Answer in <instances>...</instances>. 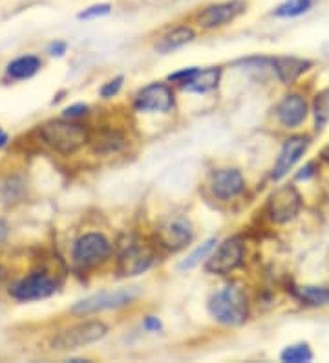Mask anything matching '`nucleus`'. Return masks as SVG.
<instances>
[{"mask_svg":"<svg viewBox=\"0 0 329 363\" xmlns=\"http://www.w3.org/2000/svg\"><path fill=\"white\" fill-rule=\"evenodd\" d=\"M209 312L216 321L236 327L247 319L249 303L246 292L240 286L229 284L209 299Z\"/></svg>","mask_w":329,"mask_h":363,"instance_id":"nucleus-1","label":"nucleus"},{"mask_svg":"<svg viewBox=\"0 0 329 363\" xmlns=\"http://www.w3.org/2000/svg\"><path fill=\"white\" fill-rule=\"evenodd\" d=\"M40 138L53 151L61 155H71L79 151L88 142V130L84 125L66 120H53L40 127Z\"/></svg>","mask_w":329,"mask_h":363,"instance_id":"nucleus-2","label":"nucleus"},{"mask_svg":"<svg viewBox=\"0 0 329 363\" xmlns=\"http://www.w3.org/2000/svg\"><path fill=\"white\" fill-rule=\"evenodd\" d=\"M139 296V288H117V290H106V292L93 294L83 301L75 303L71 306L74 314H93V312L112 311V308H121V306L130 305L134 299Z\"/></svg>","mask_w":329,"mask_h":363,"instance_id":"nucleus-3","label":"nucleus"},{"mask_svg":"<svg viewBox=\"0 0 329 363\" xmlns=\"http://www.w3.org/2000/svg\"><path fill=\"white\" fill-rule=\"evenodd\" d=\"M106 333H108V328L101 321H86V323L74 325V327L59 333L52 345L55 350H75L103 340Z\"/></svg>","mask_w":329,"mask_h":363,"instance_id":"nucleus-4","label":"nucleus"},{"mask_svg":"<svg viewBox=\"0 0 329 363\" xmlns=\"http://www.w3.org/2000/svg\"><path fill=\"white\" fill-rule=\"evenodd\" d=\"M112 253L108 240L99 233H86L74 244V262L81 268H93L101 264Z\"/></svg>","mask_w":329,"mask_h":363,"instance_id":"nucleus-5","label":"nucleus"},{"mask_svg":"<svg viewBox=\"0 0 329 363\" xmlns=\"http://www.w3.org/2000/svg\"><path fill=\"white\" fill-rule=\"evenodd\" d=\"M241 261H243V242L238 237H233L219 244L218 250L207 261L205 270L214 275H227L236 270Z\"/></svg>","mask_w":329,"mask_h":363,"instance_id":"nucleus-6","label":"nucleus"},{"mask_svg":"<svg viewBox=\"0 0 329 363\" xmlns=\"http://www.w3.org/2000/svg\"><path fill=\"white\" fill-rule=\"evenodd\" d=\"M55 290H57V284L53 283L50 275L35 272V274L26 275L18 283H15L9 294L18 301H37V299H46V297L53 296Z\"/></svg>","mask_w":329,"mask_h":363,"instance_id":"nucleus-7","label":"nucleus"},{"mask_svg":"<svg viewBox=\"0 0 329 363\" xmlns=\"http://www.w3.org/2000/svg\"><path fill=\"white\" fill-rule=\"evenodd\" d=\"M243 11H246L243 0H229V2H219V4L203 8L196 15V21L203 30H214V28H221L225 24L233 23L234 18L240 17Z\"/></svg>","mask_w":329,"mask_h":363,"instance_id":"nucleus-8","label":"nucleus"},{"mask_svg":"<svg viewBox=\"0 0 329 363\" xmlns=\"http://www.w3.org/2000/svg\"><path fill=\"white\" fill-rule=\"evenodd\" d=\"M300 208H302V199L293 186L280 187L269 199V215L278 224L293 220L299 215Z\"/></svg>","mask_w":329,"mask_h":363,"instance_id":"nucleus-9","label":"nucleus"},{"mask_svg":"<svg viewBox=\"0 0 329 363\" xmlns=\"http://www.w3.org/2000/svg\"><path fill=\"white\" fill-rule=\"evenodd\" d=\"M134 105L139 112H168L174 105V96L168 84L152 83L137 92Z\"/></svg>","mask_w":329,"mask_h":363,"instance_id":"nucleus-10","label":"nucleus"},{"mask_svg":"<svg viewBox=\"0 0 329 363\" xmlns=\"http://www.w3.org/2000/svg\"><path fill=\"white\" fill-rule=\"evenodd\" d=\"M159 240L165 248L178 252V250L185 248L187 244H190L194 237L192 226L190 222L183 217H174L167 220L159 228Z\"/></svg>","mask_w":329,"mask_h":363,"instance_id":"nucleus-11","label":"nucleus"},{"mask_svg":"<svg viewBox=\"0 0 329 363\" xmlns=\"http://www.w3.org/2000/svg\"><path fill=\"white\" fill-rule=\"evenodd\" d=\"M307 147H309V138H289V140L284 143V147H282L280 156H278L275 169H272V178H275V180H280V178H284L285 174L289 173V169H293V165L302 158L304 152L307 151Z\"/></svg>","mask_w":329,"mask_h":363,"instance_id":"nucleus-12","label":"nucleus"},{"mask_svg":"<svg viewBox=\"0 0 329 363\" xmlns=\"http://www.w3.org/2000/svg\"><path fill=\"white\" fill-rule=\"evenodd\" d=\"M154 262V253L143 244L128 246L119 257V274L121 275H139L146 272Z\"/></svg>","mask_w":329,"mask_h":363,"instance_id":"nucleus-13","label":"nucleus"},{"mask_svg":"<svg viewBox=\"0 0 329 363\" xmlns=\"http://www.w3.org/2000/svg\"><path fill=\"white\" fill-rule=\"evenodd\" d=\"M211 189L218 199L231 200L246 189V180L236 169H219L212 174Z\"/></svg>","mask_w":329,"mask_h":363,"instance_id":"nucleus-14","label":"nucleus"},{"mask_svg":"<svg viewBox=\"0 0 329 363\" xmlns=\"http://www.w3.org/2000/svg\"><path fill=\"white\" fill-rule=\"evenodd\" d=\"M277 116L278 121L284 127H287V129H296L299 125L304 123L307 116L306 99L302 96H296V94L285 96L280 101V105L277 106Z\"/></svg>","mask_w":329,"mask_h":363,"instance_id":"nucleus-15","label":"nucleus"},{"mask_svg":"<svg viewBox=\"0 0 329 363\" xmlns=\"http://www.w3.org/2000/svg\"><path fill=\"white\" fill-rule=\"evenodd\" d=\"M271 65L277 72L278 79L284 83H293L294 79H299L307 68L311 67V62L304 61L299 57H277L271 59Z\"/></svg>","mask_w":329,"mask_h":363,"instance_id":"nucleus-16","label":"nucleus"},{"mask_svg":"<svg viewBox=\"0 0 329 363\" xmlns=\"http://www.w3.org/2000/svg\"><path fill=\"white\" fill-rule=\"evenodd\" d=\"M221 70L219 68H205V70H196L190 79L183 83V90L194 94H207L218 86Z\"/></svg>","mask_w":329,"mask_h":363,"instance_id":"nucleus-17","label":"nucleus"},{"mask_svg":"<svg viewBox=\"0 0 329 363\" xmlns=\"http://www.w3.org/2000/svg\"><path fill=\"white\" fill-rule=\"evenodd\" d=\"M194 37H196V33H194L192 28L178 26V28H174L172 31H168L167 35L159 40L158 50L161 53L174 52V50H178V48H181V46L192 43Z\"/></svg>","mask_w":329,"mask_h":363,"instance_id":"nucleus-18","label":"nucleus"},{"mask_svg":"<svg viewBox=\"0 0 329 363\" xmlns=\"http://www.w3.org/2000/svg\"><path fill=\"white\" fill-rule=\"evenodd\" d=\"M40 68V61L35 55H22V57L13 59L9 62L6 72L11 79H30L31 76H35Z\"/></svg>","mask_w":329,"mask_h":363,"instance_id":"nucleus-19","label":"nucleus"},{"mask_svg":"<svg viewBox=\"0 0 329 363\" xmlns=\"http://www.w3.org/2000/svg\"><path fill=\"white\" fill-rule=\"evenodd\" d=\"M296 297L313 306H328L329 305V290L322 286H299L294 288Z\"/></svg>","mask_w":329,"mask_h":363,"instance_id":"nucleus-20","label":"nucleus"},{"mask_svg":"<svg viewBox=\"0 0 329 363\" xmlns=\"http://www.w3.org/2000/svg\"><path fill=\"white\" fill-rule=\"evenodd\" d=\"M313 8V0H285L284 4L278 6L272 15L280 18H293L307 13Z\"/></svg>","mask_w":329,"mask_h":363,"instance_id":"nucleus-21","label":"nucleus"},{"mask_svg":"<svg viewBox=\"0 0 329 363\" xmlns=\"http://www.w3.org/2000/svg\"><path fill=\"white\" fill-rule=\"evenodd\" d=\"M282 362L289 363H302V362H311L313 352L307 343H299V345H291L280 354Z\"/></svg>","mask_w":329,"mask_h":363,"instance_id":"nucleus-22","label":"nucleus"},{"mask_svg":"<svg viewBox=\"0 0 329 363\" xmlns=\"http://www.w3.org/2000/svg\"><path fill=\"white\" fill-rule=\"evenodd\" d=\"M315 120L316 130H322L329 121V89L316 96L315 101Z\"/></svg>","mask_w":329,"mask_h":363,"instance_id":"nucleus-23","label":"nucleus"},{"mask_svg":"<svg viewBox=\"0 0 329 363\" xmlns=\"http://www.w3.org/2000/svg\"><path fill=\"white\" fill-rule=\"evenodd\" d=\"M214 246H216V239H209L207 242H203L200 248L194 250L189 257L181 262V264H180L181 270H190V268H194L196 264H200V262H202L203 259L209 255V252H212V248H214Z\"/></svg>","mask_w":329,"mask_h":363,"instance_id":"nucleus-24","label":"nucleus"},{"mask_svg":"<svg viewBox=\"0 0 329 363\" xmlns=\"http://www.w3.org/2000/svg\"><path fill=\"white\" fill-rule=\"evenodd\" d=\"M22 191H24V186H22V182L17 180V178H8V180L2 184V187H0V193H2V196H4L8 202L21 199Z\"/></svg>","mask_w":329,"mask_h":363,"instance_id":"nucleus-25","label":"nucleus"},{"mask_svg":"<svg viewBox=\"0 0 329 363\" xmlns=\"http://www.w3.org/2000/svg\"><path fill=\"white\" fill-rule=\"evenodd\" d=\"M110 11H112V6L110 4H93L90 6V8L84 9V11H81V13L77 15V18H79V21H90V18L105 17Z\"/></svg>","mask_w":329,"mask_h":363,"instance_id":"nucleus-26","label":"nucleus"},{"mask_svg":"<svg viewBox=\"0 0 329 363\" xmlns=\"http://www.w3.org/2000/svg\"><path fill=\"white\" fill-rule=\"evenodd\" d=\"M121 86H123V77H115V79L108 81V83L103 86L101 96H103V98H114L115 94L121 90Z\"/></svg>","mask_w":329,"mask_h":363,"instance_id":"nucleus-27","label":"nucleus"},{"mask_svg":"<svg viewBox=\"0 0 329 363\" xmlns=\"http://www.w3.org/2000/svg\"><path fill=\"white\" fill-rule=\"evenodd\" d=\"M88 114V106L83 105V103H77V105H71L68 108H64L62 116L66 120H75V118H81V116Z\"/></svg>","mask_w":329,"mask_h":363,"instance_id":"nucleus-28","label":"nucleus"},{"mask_svg":"<svg viewBox=\"0 0 329 363\" xmlns=\"http://www.w3.org/2000/svg\"><path fill=\"white\" fill-rule=\"evenodd\" d=\"M143 327H145L149 333H158L159 328H161V321H159L158 318H154V315H149V318L145 319Z\"/></svg>","mask_w":329,"mask_h":363,"instance_id":"nucleus-29","label":"nucleus"},{"mask_svg":"<svg viewBox=\"0 0 329 363\" xmlns=\"http://www.w3.org/2000/svg\"><path fill=\"white\" fill-rule=\"evenodd\" d=\"M64 52H66V43L57 40V43H52V45H50V53H52V55H62Z\"/></svg>","mask_w":329,"mask_h":363,"instance_id":"nucleus-30","label":"nucleus"},{"mask_svg":"<svg viewBox=\"0 0 329 363\" xmlns=\"http://www.w3.org/2000/svg\"><path fill=\"white\" fill-rule=\"evenodd\" d=\"M313 169H315V164H307L306 167L302 169V173L296 174V178H299V180H307V178L315 174V171H313Z\"/></svg>","mask_w":329,"mask_h":363,"instance_id":"nucleus-31","label":"nucleus"},{"mask_svg":"<svg viewBox=\"0 0 329 363\" xmlns=\"http://www.w3.org/2000/svg\"><path fill=\"white\" fill-rule=\"evenodd\" d=\"M6 142H8V136H6V134H0V149L6 145Z\"/></svg>","mask_w":329,"mask_h":363,"instance_id":"nucleus-32","label":"nucleus"},{"mask_svg":"<svg viewBox=\"0 0 329 363\" xmlns=\"http://www.w3.org/2000/svg\"><path fill=\"white\" fill-rule=\"evenodd\" d=\"M322 158H324V160H328V162H329V145L325 147L324 151H322Z\"/></svg>","mask_w":329,"mask_h":363,"instance_id":"nucleus-33","label":"nucleus"},{"mask_svg":"<svg viewBox=\"0 0 329 363\" xmlns=\"http://www.w3.org/2000/svg\"><path fill=\"white\" fill-rule=\"evenodd\" d=\"M0 134H2V133H0Z\"/></svg>","mask_w":329,"mask_h":363,"instance_id":"nucleus-34","label":"nucleus"}]
</instances>
